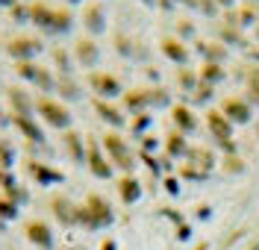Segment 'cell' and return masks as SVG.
Instances as JSON below:
<instances>
[{"mask_svg": "<svg viewBox=\"0 0 259 250\" xmlns=\"http://www.w3.org/2000/svg\"><path fill=\"white\" fill-rule=\"evenodd\" d=\"M30 24H35L41 33H48V35H62V33L71 30L74 18H71V12H65V9H50L45 3H32L30 6Z\"/></svg>", "mask_w": 259, "mask_h": 250, "instance_id": "1", "label": "cell"}, {"mask_svg": "<svg viewBox=\"0 0 259 250\" xmlns=\"http://www.w3.org/2000/svg\"><path fill=\"white\" fill-rule=\"evenodd\" d=\"M80 224H85L89 230H100V227L112 224V206L103 197L92 194V197L80 206Z\"/></svg>", "mask_w": 259, "mask_h": 250, "instance_id": "2", "label": "cell"}, {"mask_svg": "<svg viewBox=\"0 0 259 250\" xmlns=\"http://www.w3.org/2000/svg\"><path fill=\"white\" fill-rule=\"evenodd\" d=\"M35 112L45 118L50 127H56V130H68V124H71V112L53 97H38L35 100Z\"/></svg>", "mask_w": 259, "mask_h": 250, "instance_id": "3", "label": "cell"}, {"mask_svg": "<svg viewBox=\"0 0 259 250\" xmlns=\"http://www.w3.org/2000/svg\"><path fill=\"white\" fill-rule=\"evenodd\" d=\"M41 50H45L41 38H32V35H18V38H9V44H6V53L15 62H32Z\"/></svg>", "mask_w": 259, "mask_h": 250, "instance_id": "4", "label": "cell"}, {"mask_svg": "<svg viewBox=\"0 0 259 250\" xmlns=\"http://www.w3.org/2000/svg\"><path fill=\"white\" fill-rule=\"evenodd\" d=\"M24 235L30 238L35 247H41V250H50V247H53V230H50L48 221H41V218H32V221H27Z\"/></svg>", "mask_w": 259, "mask_h": 250, "instance_id": "5", "label": "cell"}, {"mask_svg": "<svg viewBox=\"0 0 259 250\" xmlns=\"http://www.w3.org/2000/svg\"><path fill=\"white\" fill-rule=\"evenodd\" d=\"M103 144H106V150H109V159H112V165H118V168H124V171H130L133 168V153H130V147H127V141L121 138V135H106L103 138Z\"/></svg>", "mask_w": 259, "mask_h": 250, "instance_id": "6", "label": "cell"}, {"mask_svg": "<svg viewBox=\"0 0 259 250\" xmlns=\"http://www.w3.org/2000/svg\"><path fill=\"white\" fill-rule=\"evenodd\" d=\"M50 209H53V215H56V221L59 224H80V206H74L68 197H62V194H56V197L50 200Z\"/></svg>", "mask_w": 259, "mask_h": 250, "instance_id": "7", "label": "cell"}, {"mask_svg": "<svg viewBox=\"0 0 259 250\" xmlns=\"http://www.w3.org/2000/svg\"><path fill=\"white\" fill-rule=\"evenodd\" d=\"M9 118H12V124L18 127V133L24 135L27 141H32V144H41V141H45V130H41V124L32 115H9Z\"/></svg>", "mask_w": 259, "mask_h": 250, "instance_id": "8", "label": "cell"}, {"mask_svg": "<svg viewBox=\"0 0 259 250\" xmlns=\"http://www.w3.org/2000/svg\"><path fill=\"white\" fill-rule=\"evenodd\" d=\"M6 100H9V106H12V115H32V109H35V103L30 100V94H27L24 88H18V85H12V88L6 91Z\"/></svg>", "mask_w": 259, "mask_h": 250, "instance_id": "9", "label": "cell"}, {"mask_svg": "<svg viewBox=\"0 0 259 250\" xmlns=\"http://www.w3.org/2000/svg\"><path fill=\"white\" fill-rule=\"evenodd\" d=\"M89 83H92V88H95L100 97H118V94H121L118 80L109 77V74H92V77H89Z\"/></svg>", "mask_w": 259, "mask_h": 250, "instance_id": "10", "label": "cell"}, {"mask_svg": "<svg viewBox=\"0 0 259 250\" xmlns=\"http://www.w3.org/2000/svg\"><path fill=\"white\" fill-rule=\"evenodd\" d=\"M85 159H89V168H92V174H95V177H100V180H109V177H112V165L100 156V150H97L95 144H89Z\"/></svg>", "mask_w": 259, "mask_h": 250, "instance_id": "11", "label": "cell"}, {"mask_svg": "<svg viewBox=\"0 0 259 250\" xmlns=\"http://www.w3.org/2000/svg\"><path fill=\"white\" fill-rule=\"evenodd\" d=\"M27 168H30L32 180L41 185H53V183H62V174L59 171H53L50 165H41V162H27Z\"/></svg>", "mask_w": 259, "mask_h": 250, "instance_id": "12", "label": "cell"}, {"mask_svg": "<svg viewBox=\"0 0 259 250\" xmlns=\"http://www.w3.org/2000/svg\"><path fill=\"white\" fill-rule=\"evenodd\" d=\"M62 141H65V150H68V156H71L74 162H82V159H85V147H82V138H80V133L68 130V133L62 135Z\"/></svg>", "mask_w": 259, "mask_h": 250, "instance_id": "13", "label": "cell"}, {"mask_svg": "<svg viewBox=\"0 0 259 250\" xmlns=\"http://www.w3.org/2000/svg\"><path fill=\"white\" fill-rule=\"evenodd\" d=\"M74 53H77V62L85 65V68L97 62V44H95V41H89V38H80V41H77V47H74Z\"/></svg>", "mask_w": 259, "mask_h": 250, "instance_id": "14", "label": "cell"}, {"mask_svg": "<svg viewBox=\"0 0 259 250\" xmlns=\"http://www.w3.org/2000/svg\"><path fill=\"white\" fill-rule=\"evenodd\" d=\"M82 21H85V30H89V33H100V30H103V9H100L97 3H92V6L85 9Z\"/></svg>", "mask_w": 259, "mask_h": 250, "instance_id": "15", "label": "cell"}, {"mask_svg": "<svg viewBox=\"0 0 259 250\" xmlns=\"http://www.w3.org/2000/svg\"><path fill=\"white\" fill-rule=\"evenodd\" d=\"M118 188H121V200H124V203H136V200L142 197V188H139V183H136L133 177H124V180L118 183Z\"/></svg>", "mask_w": 259, "mask_h": 250, "instance_id": "16", "label": "cell"}, {"mask_svg": "<svg viewBox=\"0 0 259 250\" xmlns=\"http://www.w3.org/2000/svg\"><path fill=\"white\" fill-rule=\"evenodd\" d=\"M95 109H97V115L103 118V121H109V124H115V127H121V124H124L121 112H118L115 106H109L106 100H97V103H95Z\"/></svg>", "mask_w": 259, "mask_h": 250, "instance_id": "17", "label": "cell"}, {"mask_svg": "<svg viewBox=\"0 0 259 250\" xmlns=\"http://www.w3.org/2000/svg\"><path fill=\"white\" fill-rule=\"evenodd\" d=\"M15 165V147L9 138H0V171H12Z\"/></svg>", "mask_w": 259, "mask_h": 250, "instance_id": "18", "label": "cell"}, {"mask_svg": "<svg viewBox=\"0 0 259 250\" xmlns=\"http://www.w3.org/2000/svg\"><path fill=\"white\" fill-rule=\"evenodd\" d=\"M56 91H62L68 100H77V97H80V88H77V83L71 80V74H65L62 80L56 83Z\"/></svg>", "mask_w": 259, "mask_h": 250, "instance_id": "19", "label": "cell"}, {"mask_svg": "<svg viewBox=\"0 0 259 250\" xmlns=\"http://www.w3.org/2000/svg\"><path fill=\"white\" fill-rule=\"evenodd\" d=\"M15 71L21 80H30V83H35V77H38V71H41V65H35V62H15Z\"/></svg>", "mask_w": 259, "mask_h": 250, "instance_id": "20", "label": "cell"}, {"mask_svg": "<svg viewBox=\"0 0 259 250\" xmlns=\"http://www.w3.org/2000/svg\"><path fill=\"white\" fill-rule=\"evenodd\" d=\"M3 197H9L12 203H18V206H24V203L30 200V194H27V191H24V188H21L18 183H12V185H6V194H3Z\"/></svg>", "mask_w": 259, "mask_h": 250, "instance_id": "21", "label": "cell"}, {"mask_svg": "<svg viewBox=\"0 0 259 250\" xmlns=\"http://www.w3.org/2000/svg\"><path fill=\"white\" fill-rule=\"evenodd\" d=\"M0 218H3V221L18 218V203H12L9 197H0Z\"/></svg>", "mask_w": 259, "mask_h": 250, "instance_id": "22", "label": "cell"}, {"mask_svg": "<svg viewBox=\"0 0 259 250\" xmlns=\"http://www.w3.org/2000/svg\"><path fill=\"white\" fill-rule=\"evenodd\" d=\"M9 15L15 18L18 24H30V6H24V3H15V6H9Z\"/></svg>", "mask_w": 259, "mask_h": 250, "instance_id": "23", "label": "cell"}, {"mask_svg": "<svg viewBox=\"0 0 259 250\" xmlns=\"http://www.w3.org/2000/svg\"><path fill=\"white\" fill-rule=\"evenodd\" d=\"M209 127H212V133H218L221 135V141H230V133H227V124L221 121V115H209Z\"/></svg>", "mask_w": 259, "mask_h": 250, "instance_id": "24", "label": "cell"}, {"mask_svg": "<svg viewBox=\"0 0 259 250\" xmlns=\"http://www.w3.org/2000/svg\"><path fill=\"white\" fill-rule=\"evenodd\" d=\"M53 59H56V65L62 68V74H71V59H68L65 50H53Z\"/></svg>", "mask_w": 259, "mask_h": 250, "instance_id": "25", "label": "cell"}, {"mask_svg": "<svg viewBox=\"0 0 259 250\" xmlns=\"http://www.w3.org/2000/svg\"><path fill=\"white\" fill-rule=\"evenodd\" d=\"M165 53H168V56H171V59H186V53H183V50H180V44L177 41H165Z\"/></svg>", "mask_w": 259, "mask_h": 250, "instance_id": "26", "label": "cell"}, {"mask_svg": "<svg viewBox=\"0 0 259 250\" xmlns=\"http://www.w3.org/2000/svg\"><path fill=\"white\" fill-rule=\"evenodd\" d=\"M174 118H177V124L183 127V130H189V127L194 124V121H192V115H189L186 109H174Z\"/></svg>", "mask_w": 259, "mask_h": 250, "instance_id": "27", "label": "cell"}, {"mask_svg": "<svg viewBox=\"0 0 259 250\" xmlns=\"http://www.w3.org/2000/svg\"><path fill=\"white\" fill-rule=\"evenodd\" d=\"M227 109H230L233 115L239 118V121H244V118H247V109H244L242 103H227Z\"/></svg>", "mask_w": 259, "mask_h": 250, "instance_id": "28", "label": "cell"}, {"mask_svg": "<svg viewBox=\"0 0 259 250\" xmlns=\"http://www.w3.org/2000/svg\"><path fill=\"white\" fill-rule=\"evenodd\" d=\"M168 150H171V153H183V138H180V135H171V144H168Z\"/></svg>", "mask_w": 259, "mask_h": 250, "instance_id": "29", "label": "cell"}, {"mask_svg": "<svg viewBox=\"0 0 259 250\" xmlns=\"http://www.w3.org/2000/svg\"><path fill=\"white\" fill-rule=\"evenodd\" d=\"M103 250H115V241H106V244H103Z\"/></svg>", "mask_w": 259, "mask_h": 250, "instance_id": "30", "label": "cell"}, {"mask_svg": "<svg viewBox=\"0 0 259 250\" xmlns=\"http://www.w3.org/2000/svg\"><path fill=\"white\" fill-rule=\"evenodd\" d=\"M3 124H6V112H3V109H0V127H3Z\"/></svg>", "mask_w": 259, "mask_h": 250, "instance_id": "31", "label": "cell"}, {"mask_svg": "<svg viewBox=\"0 0 259 250\" xmlns=\"http://www.w3.org/2000/svg\"><path fill=\"white\" fill-rule=\"evenodd\" d=\"M0 230H6V221H3V218H0Z\"/></svg>", "mask_w": 259, "mask_h": 250, "instance_id": "32", "label": "cell"}, {"mask_svg": "<svg viewBox=\"0 0 259 250\" xmlns=\"http://www.w3.org/2000/svg\"><path fill=\"white\" fill-rule=\"evenodd\" d=\"M197 250H206V244H197Z\"/></svg>", "mask_w": 259, "mask_h": 250, "instance_id": "33", "label": "cell"}, {"mask_svg": "<svg viewBox=\"0 0 259 250\" xmlns=\"http://www.w3.org/2000/svg\"><path fill=\"white\" fill-rule=\"evenodd\" d=\"M71 3H77V0H71Z\"/></svg>", "mask_w": 259, "mask_h": 250, "instance_id": "34", "label": "cell"}]
</instances>
